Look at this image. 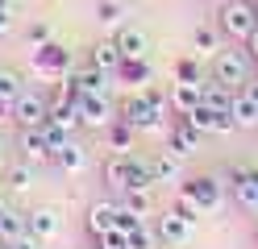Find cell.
<instances>
[{
    "label": "cell",
    "mask_w": 258,
    "mask_h": 249,
    "mask_svg": "<svg viewBox=\"0 0 258 249\" xmlns=\"http://www.w3.org/2000/svg\"><path fill=\"white\" fill-rule=\"evenodd\" d=\"M167 92L163 88H154V83H146L138 96H129L125 104L117 108L121 121H129L138 133H154V129H163V116H167Z\"/></svg>",
    "instance_id": "1"
},
{
    "label": "cell",
    "mask_w": 258,
    "mask_h": 249,
    "mask_svg": "<svg viewBox=\"0 0 258 249\" xmlns=\"http://www.w3.org/2000/svg\"><path fill=\"white\" fill-rule=\"evenodd\" d=\"M104 183L112 191H134V187H154V179L146 171V158L138 154H108L104 162Z\"/></svg>",
    "instance_id": "2"
},
{
    "label": "cell",
    "mask_w": 258,
    "mask_h": 249,
    "mask_svg": "<svg viewBox=\"0 0 258 249\" xmlns=\"http://www.w3.org/2000/svg\"><path fill=\"white\" fill-rule=\"evenodd\" d=\"M250 75H254V62H250V54H246V50H217V54H213V79L217 83H225V88H229V92H241V88H246V83H250Z\"/></svg>",
    "instance_id": "3"
},
{
    "label": "cell",
    "mask_w": 258,
    "mask_h": 249,
    "mask_svg": "<svg viewBox=\"0 0 258 249\" xmlns=\"http://www.w3.org/2000/svg\"><path fill=\"white\" fill-rule=\"evenodd\" d=\"M254 25H258V13H254L250 0H225L221 13H217V29H221L229 42H237V46L254 33Z\"/></svg>",
    "instance_id": "4"
},
{
    "label": "cell",
    "mask_w": 258,
    "mask_h": 249,
    "mask_svg": "<svg viewBox=\"0 0 258 249\" xmlns=\"http://www.w3.org/2000/svg\"><path fill=\"white\" fill-rule=\"evenodd\" d=\"M29 62H34V71L42 75V79H62L71 71V50L67 46H58V42H46V46H34L29 50Z\"/></svg>",
    "instance_id": "5"
},
{
    "label": "cell",
    "mask_w": 258,
    "mask_h": 249,
    "mask_svg": "<svg viewBox=\"0 0 258 249\" xmlns=\"http://www.w3.org/2000/svg\"><path fill=\"white\" fill-rule=\"evenodd\" d=\"M221 183L233 191V204L241 212H258V171H246V166H229L221 175Z\"/></svg>",
    "instance_id": "6"
},
{
    "label": "cell",
    "mask_w": 258,
    "mask_h": 249,
    "mask_svg": "<svg viewBox=\"0 0 258 249\" xmlns=\"http://www.w3.org/2000/svg\"><path fill=\"white\" fill-rule=\"evenodd\" d=\"M46 116H50L46 92L25 88L17 100H13V121H17V129H42V125H46Z\"/></svg>",
    "instance_id": "7"
},
{
    "label": "cell",
    "mask_w": 258,
    "mask_h": 249,
    "mask_svg": "<svg viewBox=\"0 0 258 249\" xmlns=\"http://www.w3.org/2000/svg\"><path fill=\"white\" fill-rule=\"evenodd\" d=\"M179 191H183L187 199H196L204 212H217V208L225 204V183H221V175H196V179L179 183Z\"/></svg>",
    "instance_id": "8"
},
{
    "label": "cell",
    "mask_w": 258,
    "mask_h": 249,
    "mask_svg": "<svg viewBox=\"0 0 258 249\" xmlns=\"http://www.w3.org/2000/svg\"><path fill=\"white\" fill-rule=\"evenodd\" d=\"M117 108H112L108 92H84L79 96V125L84 129H108Z\"/></svg>",
    "instance_id": "9"
},
{
    "label": "cell",
    "mask_w": 258,
    "mask_h": 249,
    "mask_svg": "<svg viewBox=\"0 0 258 249\" xmlns=\"http://www.w3.org/2000/svg\"><path fill=\"white\" fill-rule=\"evenodd\" d=\"M200 137H204V133L191 129L187 116H175L171 129H167V149H171V154H179V158H191L200 149Z\"/></svg>",
    "instance_id": "10"
},
{
    "label": "cell",
    "mask_w": 258,
    "mask_h": 249,
    "mask_svg": "<svg viewBox=\"0 0 258 249\" xmlns=\"http://www.w3.org/2000/svg\"><path fill=\"white\" fill-rule=\"evenodd\" d=\"M154 237L163 241V245H187V237H191V224L183 220L175 208H167L163 216H158V224H154Z\"/></svg>",
    "instance_id": "11"
},
{
    "label": "cell",
    "mask_w": 258,
    "mask_h": 249,
    "mask_svg": "<svg viewBox=\"0 0 258 249\" xmlns=\"http://www.w3.org/2000/svg\"><path fill=\"white\" fill-rule=\"evenodd\" d=\"M25 232H34V237L46 245V241H54L58 232H62V216L54 208H34L25 216Z\"/></svg>",
    "instance_id": "12"
},
{
    "label": "cell",
    "mask_w": 258,
    "mask_h": 249,
    "mask_svg": "<svg viewBox=\"0 0 258 249\" xmlns=\"http://www.w3.org/2000/svg\"><path fill=\"white\" fill-rule=\"evenodd\" d=\"M17 149H21V162H29V166H46V162H54V149L46 145L42 129H21Z\"/></svg>",
    "instance_id": "13"
},
{
    "label": "cell",
    "mask_w": 258,
    "mask_h": 249,
    "mask_svg": "<svg viewBox=\"0 0 258 249\" xmlns=\"http://www.w3.org/2000/svg\"><path fill=\"white\" fill-rule=\"evenodd\" d=\"M167 104H171L175 116H187L196 104H204V83H179L175 79L171 92H167Z\"/></svg>",
    "instance_id": "14"
},
{
    "label": "cell",
    "mask_w": 258,
    "mask_h": 249,
    "mask_svg": "<svg viewBox=\"0 0 258 249\" xmlns=\"http://www.w3.org/2000/svg\"><path fill=\"white\" fill-rule=\"evenodd\" d=\"M146 171H150L154 183H179V175H183V158L171 154V149H158V154L146 158Z\"/></svg>",
    "instance_id": "15"
},
{
    "label": "cell",
    "mask_w": 258,
    "mask_h": 249,
    "mask_svg": "<svg viewBox=\"0 0 258 249\" xmlns=\"http://www.w3.org/2000/svg\"><path fill=\"white\" fill-rule=\"evenodd\" d=\"M112 79L125 83V88H146V83H154V71H150V58H121V66L112 71Z\"/></svg>",
    "instance_id": "16"
},
{
    "label": "cell",
    "mask_w": 258,
    "mask_h": 249,
    "mask_svg": "<svg viewBox=\"0 0 258 249\" xmlns=\"http://www.w3.org/2000/svg\"><path fill=\"white\" fill-rule=\"evenodd\" d=\"M112 42H117V50H121V58H146V50H150V42H146V33H142L138 25H121L117 33H112Z\"/></svg>",
    "instance_id": "17"
},
{
    "label": "cell",
    "mask_w": 258,
    "mask_h": 249,
    "mask_svg": "<svg viewBox=\"0 0 258 249\" xmlns=\"http://www.w3.org/2000/svg\"><path fill=\"white\" fill-rule=\"evenodd\" d=\"M104 137H108V149L112 154H134V145H138V129L121 121V116H112V125L104 129Z\"/></svg>",
    "instance_id": "18"
},
{
    "label": "cell",
    "mask_w": 258,
    "mask_h": 249,
    "mask_svg": "<svg viewBox=\"0 0 258 249\" xmlns=\"http://www.w3.org/2000/svg\"><path fill=\"white\" fill-rule=\"evenodd\" d=\"M229 116H233V129H254V125H258V100H254L246 88H241V92H233Z\"/></svg>",
    "instance_id": "19"
},
{
    "label": "cell",
    "mask_w": 258,
    "mask_h": 249,
    "mask_svg": "<svg viewBox=\"0 0 258 249\" xmlns=\"http://www.w3.org/2000/svg\"><path fill=\"white\" fill-rule=\"evenodd\" d=\"M54 166H58L62 175H79V171L88 166V149H84V145H79V141L71 137L62 149H54Z\"/></svg>",
    "instance_id": "20"
},
{
    "label": "cell",
    "mask_w": 258,
    "mask_h": 249,
    "mask_svg": "<svg viewBox=\"0 0 258 249\" xmlns=\"http://www.w3.org/2000/svg\"><path fill=\"white\" fill-rule=\"evenodd\" d=\"M108 228H117V204H112V199H100V204L88 208V232L100 237V232H108Z\"/></svg>",
    "instance_id": "21"
},
{
    "label": "cell",
    "mask_w": 258,
    "mask_h": 249,
    "mask_svg": "<svg viewBox=\"0 0 258 249\" xmlns=\"http://www.w3.org/2000/svg\"><path fill=\"white\" fill-rule=\"evenodd\" d=\"M67 75L75 79V88H79V92H108V83H112V75L96 71L92 62H84V66H71Z\"/></svg>",
    "instance_id": "22"
},
{
    "label": "cell",
    "mask_w": 258,
    "mask_h": 249,
    "mask_svg": "<svg viewBox=\"0 0 258 249\" xmlns=\"http://www.w3.org/2000/svg\"><path fill=\"white\" fill-rule=\"evenodd\" d=\"M88 62L96 66V71H104V75H112V71H117V66H121V50H117V42H96L92 50H88Z\"/></svg>",
    "instance_id": "23"
},
{
    "label": "cell",
    "mask_w": 258,
    "mask_h": 249,
    "mask_svg": "<svg viewBox=\"0 0 258 249\" xmlns=\"http://www.w3.org/2000/svg\"><path fill=\"white\" fill-rule=\"evenodd\" d=\"M191 50H196L200 58H213L221 50V33L213 25H196V29H191Z\"/></svg>",
    "instance_id": "24"
},
{
    "label": "cell",
    "mask_w": 258,
    "mask_h": 249,
    "mask_svg": "<svg viewBox=\"0 0 258 249\" xmlns=\"http://www.w3.org/2000/svg\"><path fill=\"white\" fill-rule=\"evenodd\" d=\"M21 232H25V216L13 204L0 199V241H13V237H21Z\"/></svg>",
    "instance_id": "25"
},
{
    "label": "cell",
    "mask_w": 258,
    "mask_h": 249,
    "mask_svg": "<svg viewBox=\"0 0 258 249\" xmlns=\"http://www.w3.org/2000/svg\"><path fill=\"white\" fill-rule=\"evenodd\" d=\"M5 187H9L13 195H21V191H29V187H34V166H29V162H17V166H5Z\"/></svg>",
    "instance_id": "26"
},
{
    "label": "cell",
    "mask_w": 258,
    "mask_h": 249,
    "mask_svg": "<svg viewBox=\"0 0 258 249\" xmlns=\"http://www.w3.org/2000/svg\"><path fill=\"white\" fill-rule=\"evenodd\" d=\"M117 204L129 208V212H138V216H150L154 212V195H150V187H134V191H121Z\"/></svg>",
    "instance_id": "27"
},
{
    "label": "cell",
    "mask_w": 258,
    "mask_h": 249,
    "mask_svg": "<svg viewBox=\"0 0 258 249\" xmlns=\"http://www.w3.org/2000/svg\"><path fill=\"white\" fill-rule=\"evenodd\" d=\"M25 92V79H21V71H13V66H0V100L13 108V100H17Z\"/></svg>",
    "instance_id": "28"
},
{
    "label": "cell",
    "mask_w": 258,
    "mask_h": 249,
    "mask_svg": "<svg viewBox=\"0 0 258 249\" xmlns=\"http://www.w3.org/2000/svg\"><path fill=\"white\" fill-rule=\"evenodd\" d=\"M175 79H179V83H204L208 75H204L200 54H183L179 62H175Z\"/></svg>",
    "instance_id": "29"
},
{
    "label": "cell",
    "mask_w": 258,
    "mask_h": 249,
    "mask_svg": "<svg viewBox=\"0 0 258 249\" xmlns=\"http://www.w3.org/2000/svg\"><path fill=\"white\" fill-rule=\"evenodd\" d=\"M96 21L104 29H121L125 25V5L121 0H100V5H96Z\"/></svg>",
    "instance_id": "30"
},
{
    "label": "cell",
    "mask_w": 258,
    "mask_h": 249,
    "mask_svg": "<svg viewBox=\"0 0 258 249\" xmlns=\"http://www.w3.org/2000/svg\"><path fill=\"white\" fill-rule=\"evenodd\" d=\"M154 245H158V237L150 232L146 220H142L138 228H129V232H125V249H154Z\"/></svg>",
    "instance_id": "31"
},
{
    "label": "cell",
    "mask_w": 258,
    "mask_h": 249,
    "mask_svg": "<svg viewBox=\"0 0 258 249\" xmlns=\"http://www.w3.org/2000/svg\"><path fill=\"white\" fill-rule=\"evenodd\" d=\"M42 137H46V145H50V149H62V145H67V141L75 137V133H71V129H62L58 121H50V116H46V125H42Z\"/></svg>",
    "instance_id": "32"
},
{
    "label": "cell",
    "mask_w": 258,
    "mask_h": 249,
    "mask_svg": "<svg viewBox=\"0 0 258 249\" xmlns=\"http://www.w3.org/2000/svg\"><path fill=\"white\" fill-rule=\"evenodd\" d=\"M25 42H29V50H34V46H46V42H54L50 21H29V25H25Z\"/></svg>",
    "instance_id": "33"
},
{
    "label": "cell",
    "mask_w": 258,
    "mask_h": 249,
    "mask_svg": "<svg viewBox=\"0 0 258 249\" xmlns=\"http://www.w3.org/2000/svg\"><path fill=\"white\" fill-rule=\"evenodd\" d=\"M171 208H175V212H179V216H183V220H187V224H196V220H200V216H204V208L196 204V199H187L183 191H179V195H175V204H171Z\"/></svg>",
    "instance_id": "34"
},
{
    "label": "cell",
    "mask_w": 258,
    "mask_h": 249,
    "mask_svg": "<svg viewBox=\"0 0 258 249\" xmlns=\"http://www.w3.org/2000/svg\"><path fill=\"white\" fill-rule=\"evenodd\" d=\"M96 245H100V249H125V232L121 228H108V232L96 237Z\"/></svg>",
    "instance_id": "35"
},
{
    "label": "cell",
    "mask_w": 258,
    "mask_h": 249,
    "mask_svg": "<svg viewBox=\"0 0 258 249\" xmlns=\"http://www.w3.org/2000/svg\"><path fill=\"white\" fill-rule=\"evenodd\" d=\"M13 33V0H0V38Z\"/></svg>",
    "instance_id": "36"
},
{
    "label": "cell",
    "mask_w": 258,
    "mask_h": 249,
    "mask_svg": "<svg viewBox=\"0 0 258 249\" xmlns=\"http://www.w3.org/2000/svg\"><path fill=\"white\" fill-rule=\"evenodd\" d=\"M9 249H42V241L34 237V232H21V237H13Z\"/></svg>",
    "instance_id": "37"
},
{
    "label": "cell",
    "mask_w": 258,
    "mask_h": 249,
    "mask_svg": "<svg viewBox=\"0 0 258 249\" xmlns=\"http://www.w3.org/2000/svg\"><path fill=\"white\" fill-rule=\"evenodd\" d=\"M241 50L250 54V62H258V25H254V33H250V38L241 42Z\"/></svg>",
    "instance_id": "38"
},
{
    "label": "cell",
    "mask_w": 258,
    "mask_h": 249,
    "mask_svg": "<svg viewBox=\"0 0 258 249\" xmlns=\"http://www.w3.org/2000/svg\"><path fill=\"white\" fill-rule=\"evenodd\" d=\"M246 92H250V96L258 100V75H250V83H246Z\"/></svg>",
    "instance_id": "39"
},
{
    "label": "cell",
    "mask_w": 258,
    "mask_h": 249,
    "mask_svg": "<svg viewBox=\"0 0 258 249\" xmlns=\"http://www.w3.org/2000/svg\"><path fill=\"white\" fill-rule=\"evenodd\" d=\"M5 166H9V158H5V141H0V175H5Z\"/></svg>",
    "instance_id": "40"
},
{
    "label": "cell",
    "mask_w": 258,
    "mask_h": 249,
    "mask_svg": "<svg viewBox=\"0 0 258 249\" xmlns=\"http://www.w3.org/2000/svg\"><path fill=\"white\" fill-rule=\"evenodd\" d=\"M0 249H9V241H0Z\"/></svg>",
    "instance_id": "41"
},
{
    "label": "cell",
    "mask_w": 258,
    "mask_h": 249,
    "mask_svg": "<svg viewBox=\"0 0 258 249\" xmlns=\"http://www.w3.org/2000/svg\"><path fill=\"white\" fill-rule=\"evenodd\" d=\"M254 241H258V228H254Z\"/></svg>",
    "instance_id": "42"
},
{
    "label": "cell",
    "mask_w": 258,
    "mask_h": 249,
    "mask_svg": "<svg viewBox=\"0 0 258 249\" xmlns=\"http://www.w3.org/2000/svg\"><path fill=\"white\" fill-rule=\"evenodd\" d=\"M254 75H258V62H254Z\"/></svg>",
    "instance_id": "43"
},
{
    "label": "cell",
    "mask_w": 258,
    "mask_h": 249,
    "mask_svg": "<svg viewBox=\"0 0 258 249\" xmlns=\"http://www.w3.org/2000/svg\"><path fill=\"white\" fill-rule=\"evenodd\" d=\"M250 5H258V0H250Z\"/></svg>",
    "instance_id": "44"
},
{
    "label": "cell",
    "mask_w": 258,
    "mask_h": 249,
    "mask_svg": "<svg viewBox=\"0 0 258 249\" xmlns=\"http://www.w3.org/2000/svg\"><path fill=\"white\" fill-rule=\"evenodd\" d=\"M254 13H258V5H254Z\"/></svg>",
    "instance_id": "45"
},
{
    "label": "cell",
    "mask_w": 258,
    "mask_h": 249,
    "mask_svg": "<svg viewBox=\"0 0 258 249\" xmlns=\"http://www.w3.org/2000/svg\"><path fill=\"white\" fill-rule=\"evenodd\" d=\"M96 249H100V245H96Z\"/></svg>",
    "instance_id": "46"
}]
</instances>
